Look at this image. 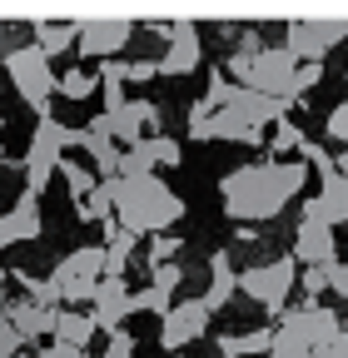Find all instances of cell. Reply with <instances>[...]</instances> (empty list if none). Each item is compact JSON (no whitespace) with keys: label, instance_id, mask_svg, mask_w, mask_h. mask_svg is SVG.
Returning a JSON list of instances; mask_svg holds the SVG:
<instances>
[{"label":"cell","instance_id":"1","mask_svg":"<svg viewBox=\"0 0 348 358\" xmlns=\"http://www.w3.org/2000/svg\"><path fill=\"white\" fill-rule=\"evenodd\" d=\"M303 174H309V164L303 159H254V164H239L219 179V199H224V214L234 224H264V219H279L284 204L303 189Z\"/></svg>","mask_w":348,"mask_h":358},{"label":"cell","instance_id":"2","mask_svg":"<svg viewBox=\"0 0 348 358\" xmlns=\"http://www.w3.org/2000/svg\"><path fill=\"white\" fill-rule=\"evenodd\" d=\"M184 219V199L174 194L159 174L145 179H119V199H115V224L129 234H169V224Z\"/></svg>","mask_w":348,"mask_h":358},{"label":"cell","instance_id":"3","mask_svg":"<svg viewBox=\"0 0 348 358\" xmlns=\"http://www.w3.org/2000/svg\"><path fill=\"white\" fill-rule=\"evenodd\" d=\"M70 150H80V129L60 124L55 115L40 120L35 134H30V145H25V189H30V194H45L50 179L60 174V159H65Z\"/></svg>","mask_w":348,"mask_h":358},{"label":"cell","instance_id":"4","mask_svg":"<svg viewBox=\"0 0 348 358\" xmlns=\"http://www.w3.org/2000/svg\"><path fill=\"white\" fill-rule=\"evenodd\" d=\"M0 70L10 75V85L20 90V100L40 115V120H50V100H55V70H50V60L35 50V45H15V50H6L0 55Z\"/></svg>","mask_w":348,"mask_h":358},{"label":"cell","instance_id":"5","mask_svg":"<svg viewBox=\"0 0 348 358\" xmlns=\"http://www.w3.org/2000/svg\"><path fill=\"white\" fill-rule=\"evenodd\" d=\"M100 279H105V244H85V249L65 254V259L50 268V284L60 289V303H65V308L90 303Z\"/></svg>","mask_w":348,"mask_h":358},{"label":"cell","instance_id":"6","mask_svg":"<svg viewBox=\"0 0 348 358\" xmlns=\"http://www.w3.org/2000/svg\"><path fill=\"white\" fill-rule=\"evenodd\" d=\"M293 289H298L293 254H279V259H269V264L244 268V274H239V294H249L254 303H264V313H279V319H284V303H289Z\"/></svg>","mask_w":348,"mask_h":358},{"label":"cell","instance_id":"7","mask_svg":"<svg viewBox=\"0 0 348 358\" xmlns=\"http://www.w3.org/2000/svg\"><path fill=\"white\" fill-rule=\"evenodd\" d=\"M293 70H298V60L284 50V45H259L244 90H259V95H269V100L293 105Z\"/></svg>","mask_w":348,"mask_h":358},{"label":"cell","instance_id":"8","mask_svg":"<svg viewBox=\"0 0 348 358\" xmlns=\"http://www.w3.org/2000/svg\"><path fill=\"white\" fill-rule=\"evenodd\" d=\"M333 45H343V20H289L284 25V50L298 65H324Z\"/></svg>","mask_w":348,"mask_h":358},{"label":"cell","instance_id":"9","mask_svg":"<svg viewBox=\"0 0 348 358\" xmlns=\"http://www.w3.org/2000/svg\"><path fill=\"white\" fill-rule=\"evenodd\" d=\"M279 334H289V338H298L309 353H319V348L338 343L343 324H338L333 308H324V303H303V308H289L284 319H279Z\"/></svg>","mask_w":348,"mask_h":358},{"label":"cell","instance_id":"10","mask_svg":"<svg viewBox=\"0 0 348 358\" xmlns=\"http://www.w3.org/2000/svg\"><path fill=\"white\" fill-rule=\"evenodd\" d=\"M209 334V308L204 299H184V303H174L164 319H159V348L164 353H180L189 343H199Z\"/></svg>","mask_w":348,"mask_h":358},{"label":"cell","instance_id":"11","mask_svg":"<svg viewBox=\"0 0 348 358\" xmlns=\"http://www.w3.org/2000/svg\"><path fill=\"white\" fill-rule=\"evenodd\" d=\"M164 40H169V45H164V55H159V75H169V80L194 75L199 60H204L199 25H194V20H169V35H164Z\"/></svg>","mask_w":348,"mask_h":358},{"label":"cell","instance_id":"12","mask_svg":"<svg viewBox=\"0 0 348 358\" xmlns=\"http://www.w3.org/2000/svg\"><path fill=\"white\" fill-rule=\"evenodd\" d=\"M180 159H184V150H180L174 134H150V140H140L135 150H124L119 179H145V174H154V169H174Z\"/></svg>","mask_w":348,"mask_h":358},{"label":"cell","instance_id":"13","mask_svg":"<svg viewBox=\"0 0 348 358\" xmlns=\"http://www.w3.org/2000/svg\"><path fill=\"white\" fill-rule=\"evenodd\" d=\"M129 40H135V20H80L75 50L85 60H119Z\"/></svg>","mask_w":348,"mask_h":358},{"label":"cell","instance_id":"14","mask_svg":"<svg viewBox=\"0 0 348 358\" xmlns=\"http://www.w3.org/2000/svg\"><path fill=\"white\" fill-rule=\"evenodd\" d=\"M135 313V294H129L124 279H100L95 299H90V319L100 334H124V319Z\"/></svg>","mask_w":348,"mask_h":358},{"label":"cell","instance_id":"15","mask_svg":"<svg viewBox=\"0 0 348 358\" xmlns=\"http://www.w3.org/2000/svg\"><path fill=\"white\" fill-rule=\"evenodd\" d=\"M293 264H303V268H328V264H338L333 229H328L324 219H298V234H293Z\"/></svg>","mask_w":348,"mask_h":358},{"label":"cell","instance_id":"16","mask_svg":"<svg viewBox=\"0 0 348 358\" xmlns=\"http://www.w3.org/2000/svg\"><path fill=\"white\" fill-rule=\"evenodd\" d=\"M224 110H239L254 129H264V124H279V120H289V105L284 100H269V95H259V90H234V100L224 105Z\"/></svg>","mask_w":348,"mask_h":358},{"label":"cell","instance_id":"17","mask_svg":"<svg viewBox=\"0 0 348 358\" xmlns=\"http://www.w3.org/2000/svg\"><path fill=\"white\" fill-rule=\"evenodd\" d=\"M30 35H35V50L55 60L65 50H75V40H80V20H30Z\"/></svg>","mask_w":348,"mask_h":358},{"label":"cell","instance_id":"18","mask_svg":"<svg viewBox=\"0 0 348 358\" xmlns=\"http://www.w3.org/2000/svg\"><path fill=\"white\" fill-rule=\"evenodd\" d=\"M234 294H239V268L229 264L224 249H214V254H209V294H204V308H209V313L224 308Z\"/></svg>","mask_w":348,"mask_h":358},{"label":"cell","instance_id":"19","mask_svg":"<svg viewBox=\"0 0 348 358\" xmlns=\"http://www.w3.org/2000/svg\"><path fill=\"white\" fill-rule=\"evenodd\" d=\"M0 219H6V229H10V239L15 244H30V239H40V229H45V224H40V194H20L6 214H0Z\"/></svg>","mask_w":348,"mask_h":358},{"label":"cell","instance_id":"20","mask_svg":"<svg viewBox=\"0 0 348 358\" xmlns=\"http://www.w3.org/2000/svg\"><path fill=\"white\" fill-rule=\"evenodd\" d=\"M6 324L30 343V338H45V334L55 329V313H50V308H40V303H30V299H20V303L6 308Z\"/></svg>","mask_w":348,"mask_h":358},{"label":"cell","instance_id":"21","mask_svg":"<svg viewBox=\"0 0 348 358\" xmlns=\"http://www.w3.org/2000/svg\"><path fill=\"white\" fill-rule=\"evenodd\" d=\"M95 319L90 313H80V308H55V329H50V343H70V348H90L95 338Z\"/></svg>","mask_w":348,"mask_h":358},{"label":"cell","instance_id":"22","mask_svg":"<svg viewBox=\"0 0 348 358\" xmlns=\"http://www.w3.org/2000/svg\"><path fill=\"white\" fill-rule=\"evenodd\" d=\"M80 150L90 155V164H95V174H100V179H119V159H124V150L110 140V134L80 129Z\"/></svg>","mask_w":348,"mask_h":358},{"label":"cell","instance_id":"23","mask_svg":"<svg viewBox=\"0 0 348 358\" xmlns=\"http://www.w3.org/2000/svg\"><path fill=\"white\" fill-rule=\"evenodd\" d=\"M209 134L214 140H229V145H264V129H254L239 110H214L209 115Z\"/></svg>","mask_w":348,"mask_h":358},{"label":"cell","instance_id":"24","mask_svg":"<svg viewBox=\"0 0 348 358\" xmlns=\"http://www.w3.org/2000/svg\"><path fill=\"white\" fill-rule=\"evenodd\" d=\"M129 254H135V234L119 229V224L110 219V224H105V279H124Z\"/></svg>","mask_w":348,"mask_h":358},{"label":"cell","instance_id":"25","mask_svg":"<svg viewBox=\"0 0 348 358\" xmlns=\"http://www.w3.org/2000/svg\"><path fill=\"white\" fill-rule=\"evenodd\" d=\"M115 199H119V179H100V185L80 199L75 214H80V219H100V224H110V219H115Z\"/></svg>","mask_w":348,"mask_h":358},{"label":"cell","instance_id":"26","mask_svg":"<svg viewBox=\"0 0 348 358\" xmlns=\"http://www.w3.org/2000/svg\"><path fill=\"white\" fill-rule=\"evenodd\" d=\"M274 348V329H249V334H224L219 353L224 358H244V353H269Z\"/></svg>","mask_w":348,"mask_h":358},{"label":"cell","instance_id":"27","mask_svg":"<svg viewBox=\"0 0 348 358\" xmlns=\"http://www.w3.org/2000/svg\"><path fill=\"white\" fill-rule=\"evenodd\" d=\"M95 90H100V75H90V70H65L55 80V95H65V100H90Z\"/></svg>","mask_w":348,"mask_h":358},{"label":"cell","instance_id":"28","mask_svg":"<svg viewBox=\"0 0 348 358\" xmlns=\"http://www.w3.org/2000/svg\"><path fill=\"white\" fill-rule=\"evenodd\" d=\"M60 174H65V185H70V194H75V204H80V199H85V194H90V189H95V185H100V179H95V174H90V169H85V164H75V159H70V155H65V159H60Z\"/></svg>","mask_w":348,"mask_h":358},{"label":"cell","instance_id":"29","mask_svg":"<svg viewBox=\"0 0 348 358\" xmlns=\"http://www.w3.org/2000/svg\"><path fill=\"white\" fill-rule=\"evenodd\" d=\"M303 145H309V134H303L293 120H279V124H274V159H279V155H298Z\"/></svg>","mask_w":348,"mask_h":358},{"label":"cell","instance_id":"30","mask_svg":"<svg viewBox=\"0 0 348 358\" xmlns=\"http://www.w3.org/2000/svg\"><path fill=\"white\" fill-rule=\"evenodd\" d=\"M135 308H140V313H154V319H164V313L174 308V294L159 289V284H145V289L135 294Z\"/></svg>","mask_w":348,"mask_h":358},{"label":"cell","instance_id":"31","mask_svg":"<svg viewBox=\"0 0 348 358\" xmlns=\"http://www.w3.org/2000/svg\"><path fill=\"white\" fill-rule=\"evenodd\" d=\"M234 90H239V85H234L224 70H209V85H204V105H209V110H224V105L234 100Z\"/></svg>","mask_w":348,"mask_h":358},{"label":"cell","instance_id":"32","mask_svg":"<svg viewBox=\"0 0 348 358\" xmlns=\"http://www.w3.org/2000/svg\"><path fill=\"white\" fill-rule=\"evenodd\" d=\"M324 134H328L333 145H343V150H348V100L328 110V124H324Z\"/></svg>","mask_w":348,"mask_h":358},{"label":"cell","instance_id":"33","mask_svg":"<svg viewBox=\"0 0 348 358\" xmlns=\"http://www.w3.org/2000/svg\"><path fill=\"white\" fill-rule=\"evenodd\" d=\"M209 105L199 100V105H189V124H184V134H189V140H214V134H209Z\"/></svg>","mask_w":348,"mask_h":358},{"label":"cell","instance_id":"34","mask_svg":"<svg viewBox=\"0 0 348 358\" xmlns=\"http://www.w3.org/2000/svg\"><path fill=\"white\" fill-rule=\"evenodd\" d=\"M319 80H324V65H298V70H293V100H303Z\"/></svg>","mask_w":348,"mask_h":358},{"label":"cell","instance_id":"35","mask_svg":"<svg viewBox=\"0 0 348 358\" xmlns=\"http://www.w3.org/2000/svg\"><path fill=\"white\" fill-rule=\"evenodd\" d=\"M269 358H314V353L303 348L298 338H289V334H279V329H274V348H269Z\"/></svg>","mask_w":348,"mask_h":358},{"label":"cell","instance_id":"36","mask_svg":"<svg viewBox=\"0 0 348 358\" xmlns=\"http://www.w3.org/2000/svg\"><path fill=\"white\" fill-rule=\"evenodd\" d=\"M180 244H184V239H174V234H154V244H150V259H154V264H174Z\"/></svg>","mask_w":348,"mask_h":358},{"label":"cell","instance_id":"37","mask_svg":"<svg viewBox=\"0 0 348 358\" xmlns=\"http://www.w3.org/2000/svg\"><path fill=\"white\" fill-rule=\"evenodd\" d=\"M100 358H135V334H110Z\"/></svg>","mask_w":348,"mask_h":358},{"label":"cell","instance_id":"38","mask_svg":"<svg viewBox=\"0 0 348 358\" xmlns=\"http://www.w3.org/2000/svg\"><path fill=\"white\" fill-rule=\"evenodd\" d=\"M180 279H184L180 264H154V274H150V284H159V289H169V294L180 289Z\"/></svg>","mask_w":348,"mask_h":358},{"label":"cell","instance_id":"39","mask_svg":"<svg viewBox=\"0 0 348 358\" xmlns=\"http://www.w3.org/2000/svg\"><path fill=\"white\" fill-rule=\"evenodd\" d=\"M298 284H303V294H309V303H314V299L328 289V268H303V279H298Z\"/></svg>","mask_w":348,"mask_h":358},{"label":"cell","instance_id":"40","mask_svg":"<svg viewBox=\"0 0 348 358\" xmlns=\"http://www.w3.org/2000/svg\"><path fill=\"white\" fill-rule=\"evenodd\" d=\"M328 289L348 303V259H343V264H328Z\"/></svg>","mask_w":348,"mask_h":358},{"label":"cell","instance_id":"41","mask_svg":"<svg viewBox=\"0 0 348 358\" xmlns=\"http://www.w3.org/2000/svg\"><path fill=\"white\" fill-rule=\"evenodd\" d=\"M20 348H25V338H20L10 324H0V358H15Z\"/></svg>","mask_w":348,"mask_h":358},{"label":"cell","instance_id":"42","mask_svg":"<svg viewBox=\"0 0 348 358\" xmlns=\"http://www.w3.org/2000/svg\"><path fill=\"white\" fill-rule=\"evenodd\" d=\"M154 75H159V60H129V70H124V80H140V85Z\"/></svg>","mask_w":348,"mask_h":358},{"label":"cell","instance_id":"43","mask_svg":"<svg viewBox=\"0 0 348 358\" xmlns=\"http://www.w3.org/2000/svg\"><path fill=\"white\" fill-rule=\"evenodd\" d=\"M35 358H90V353H85V348H70V343H45Z\"/></svg>","mask_w":348,"mask_h":358},{"label":"cell","instance_id":"44","mask_svg":"<svg viewBox=\"0 0 348 358\" xmlns=\"http://www.w3.org/2000/svg\"><path fill=\"white\" fill-rule=\"evenodd\" d=\"M333 169H338V174L348 179V150H338V155H333Z\"/></svg>","mask_w":348,"mask_h":358},{"label":"cell","instance_id":"45","mask_svg":"<svg viewBox=\"0 0 348 358\" xmlns=\"http://www.w3.org/2000/svg\"><path fill=\"white\" fill-rule=\"evenodd\" d=\"M10 244H15V239H10V229H6V219H0V254H6Z\"/></svg>","mask_w":348,"mask_h":358},{"label":"cell","instance_id":"46","mask_svg":"<svg viewBox=\"0 0 348 358\" xmlns=\"http://www.w3.org/2000/svg\"><path fill=\"white\" fill-rule=\"evenodd\" d=\"M15 358H35V353H25V348H20V353H15Z\"/></svg>","mask_w":348,"mask_h":358},{"label":"cell","instance_id":"47","mask_svg":"<svg viewBox=\"0 0 348 358\" xmlns=\"http://www.w3.org/2000/svg\"><path fill=\"white\" fill-rule=\"evenodd\" d=\"M0 40H6V20H0Z\"/></svg>","mask_w":348,"mask_h":358},{"label":"cell","instance_id":"48","mask_svg":"<svg viewBox=\"0 0 348 358\" xmlns=\"http://www.w3.org/2000/svg\"><path fill=\"white\" fill-rule=\"evenodd\" d=\"M343 40H348V20H343Z\"/></svg>","mask_w":348,"mask_h":358},{"label":"cell","instance_id":"49","mask_svg":"<svg viewBox=\"0 0 348 358\" xmlns=\"http://www.w3.org/2000/svg\"><path fill=\"white\" fill-rule=\"evenodd\" d=\"M0 124H6V120H0Z\"/></svg>","mask_w":348,"mask_h":358},{"label":"cell","instance_id":"50","mask_svg":"<svg viewBox=\"0 0 348 358\" xmlns=\"http://www.w3.org/2000/svg\"><path fill=\"white\" fill-rule=\"evenodd\" d=\"M0 214H6V209H0Z\"/></svg>","mask_w":348,"mask_h":358}]
</instances>
